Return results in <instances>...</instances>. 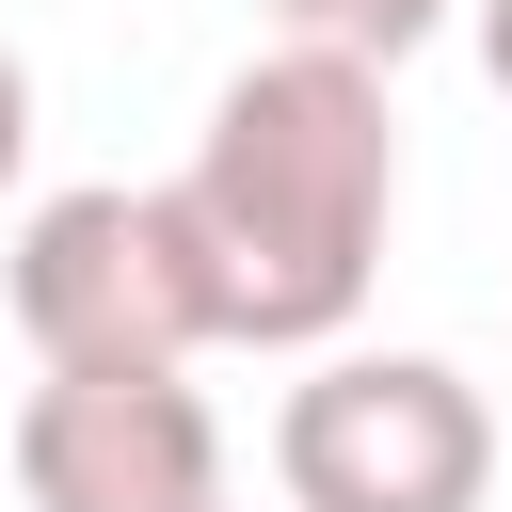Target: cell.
<instances>
[{
  "mask_svg": "<svg viewBox=\"0 0 512 512\" xmlns=\"http://www.w3.org/2000/svg\"><path fill=\"white\" fill-rule=\"evenodd\" d=\"M288 512H480L496 496V400L448 352H320L272 416Z\"/></svg>",
  "mask_w": 512,
  "mask_h": 512,
  "instance_id": "3957f363",
  "label": "cell"
},
{
  "mask_svg": "<svg viewBox=\"0 0 512 512\" xmlns=\"http://www.w3.org/2000/svg\"><path fill=\"white\" fill-rule=\"evenodd\" d=\"M0 288H16L32 368H192L208 352V272H192L176 192H112L96 176V192L16 208Z\"/></svg>",
  "mask_w": 512,
  "mask_h": 512,
  "instance_id": "7a4b0ae2",
  "label": "cell"
},
{
  "mask_svg": "<svg viewBox=\"0 0 512 512\" xmlns=\"http://www.w3.org/2000/svg\"><path fill=\"white\" fill-rule=\"evenodd\" d=\"M272 16H288V48H352V64H400L448 32V0H272Z\"/></svg>",
  "mask_w": 512,
  "mask_h": 512,
  "instance_id": "5b68a950",
  "label": "cell"
},
{
  "mask_svg": "<svg viewBox=\"0 0 512 512\" xmlns=\"http://www.w3.org/2000/svg\"><path fill=\"white\" fill-rule=\"evenodd\" d=\"M16 160H32V64L0 48V192H16Z\"/></svg>",
  "mask_w": 512,
  "mask_h": 512,
  "instance_id": "8992f818",
  "label": "cell"
},
{
  "mask_svg": "<svg viewBox=\"0 0 512 512\" xmlns=\"http://www.w3.org/2000/svg\"><path fill=\"white\" fill-rule=\"evenodd\" d=\"M464 16H480V80L512 96V0H464Z\"/></svg>",
  "mask_w": 512,
  "mask_h": 512,
  "instance_id": "52a82bcc",
  "label": "cell"
},
{
  "mask_svg": "<svg viewBox=\"0 0 512 512\" xmlns=\"http://www.w3.org/2000/svg\"><path fill=\"white\" fill-rule=\"evenodd\" d=\"M32 512H224V416L192 368H48L16 400Z\"/></svg>",
  "mask_w": 512,
  "mask_h": 512,
  "instance_id": "277c9868",
  "label": "cell"
},
{
  "mask_svg": "<svg viewBox=\"0 0 512 512\" xmlns=\"http://www.w3.org/2000/svg\"><path fill=\"white\" fill-rule=\"evenodd\" d=\"M176 224H192V272H208V336H240V352H336L352 304H368V272H384V224H400L384 64H352V48H256L208 96Z\"/></svg>",
  "mask_w": 512,
  "mask_h": 512,
  "instance_id": "6da1fadb",
  "label": "cell"
}]
</instances>
